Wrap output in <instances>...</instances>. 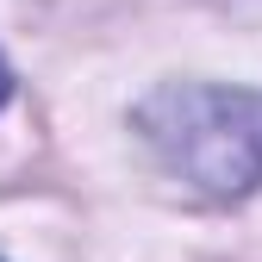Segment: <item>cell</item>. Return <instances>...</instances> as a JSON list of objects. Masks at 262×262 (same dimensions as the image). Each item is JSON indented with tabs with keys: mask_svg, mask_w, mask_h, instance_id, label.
Returning a JSON list of instances; mask_svg holds the SVG:
<instances>
[{
	"mask_svg": "<svg viewBox=\"0 0 262 262\" xmlns=\"http://www.w3.org/2000/svg\"><path fill=\"white\" fill-rule=\"evenodd\" d=\"M144 144L212 200H237L262 187V94L169 81L138 106Z\"/></svg>",
	"mask_w": 262,
	"mask_h": 262,
	"instance_id": "cell-1",
	"label": "cell"
},
{
	"mask_svg": "<svg viewBox=\"0 0 262 262\" xmlns=\"http://www.w3.org/2000/svg\"><path fill=\"white\" fill-rule=\"evenodd\" d=\"M7 94H13V69H7V56H0V106H7Z\"/></svg>",
	"mask_w": 262,
	"mask_h": 262,
	"instance_id": "cell-2",
	"label": "cell"
}]
</instances>
